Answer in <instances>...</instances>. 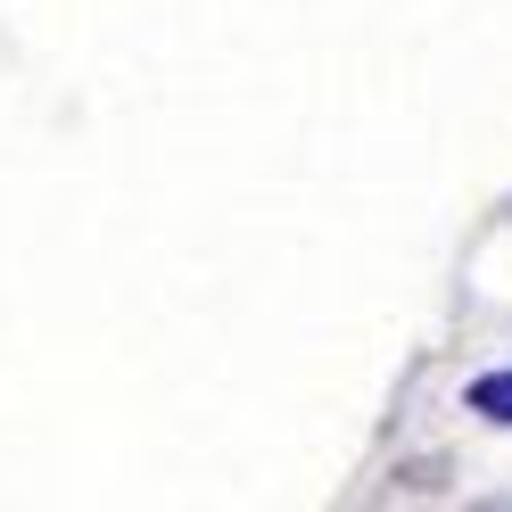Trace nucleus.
<instances>
[{"label":"nucleus","mask_w":512,"mask_h":512,"mask_svg":"<svg viewBox=\"0 0 512 512\" xmlns=\"http://www.w3.org/2000/svg\"><path fill=\"white\" fill-rule=\"evenodd\" d=\"M463 405L479 413V422H496V430H512V364H496V372H471V389H463Z\"/></svg>","instance_id":"obj_1"}]
</instances>
